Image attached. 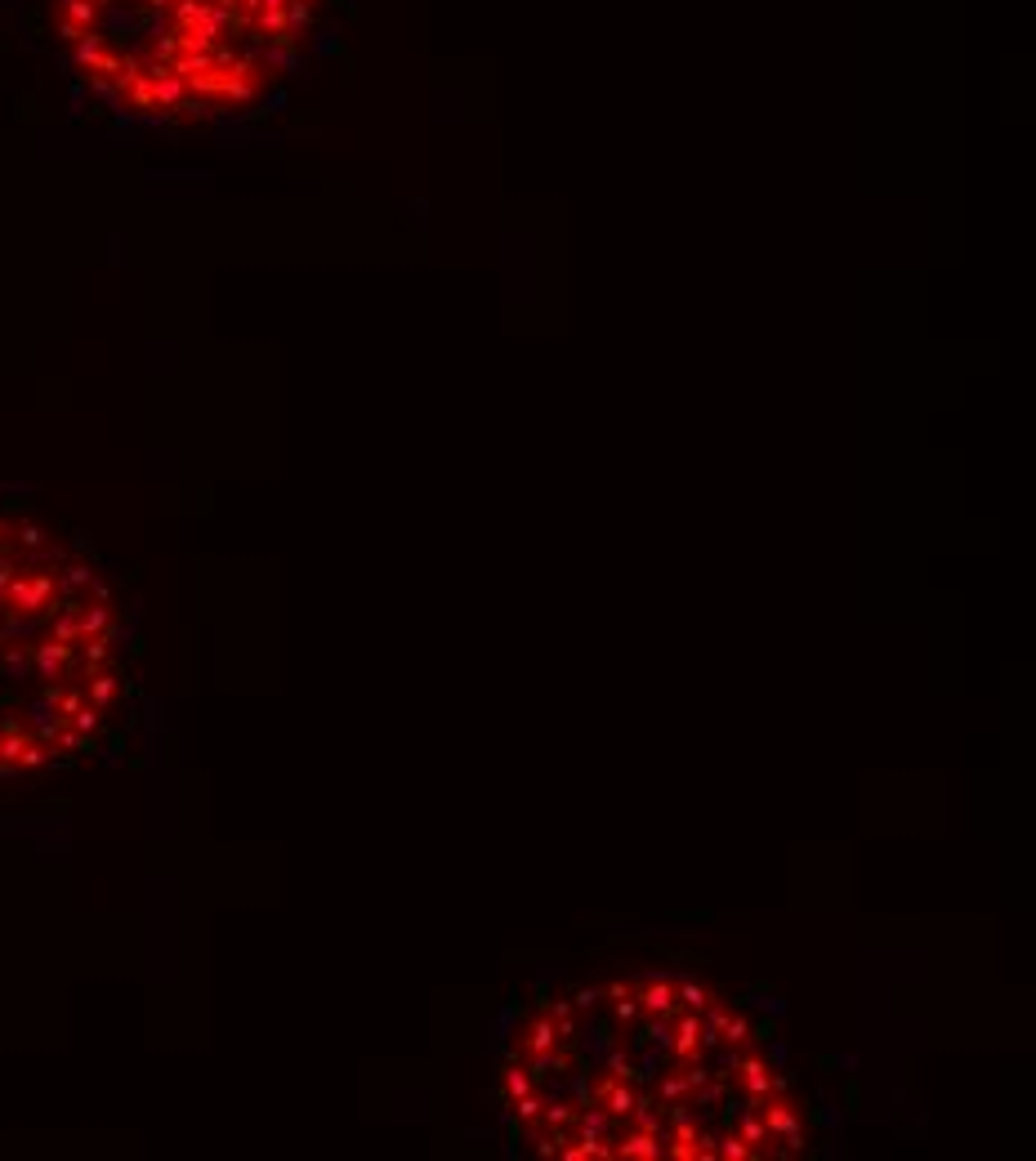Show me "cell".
Wrapping results in <instances>:
<instances>
[{
  "instance_id": "obj_3",
  "label": "cell",
  "mask_w": 1036,
  "mask_h": 1161,
  "mask_svg": "<svg viewBox=\"0 0 1036 1161\" xmlns=\"http://www.w3.org/2000/svg\"><path fill=\"white\" fill-rule=\"evenodd\" d=\"M640 1009L648 1018H670L679 1009V987L670 983V978H648V983L640 987Z\"/></svg>"
},
{
  "instance_id": "obj_4",
  "label": "cell",
  "mask_w": 1036,
  "mask_h": 1161,
  "mask_svg": "<svg viewBox=\"0 0 1036 1161\" xmlns=\"http://www.w3.org/2000/svg\"><path fill=\"white\" fill-rule=\"evenodd\" d=\"M675 987H679V1006H684V1009H698V1014L710 1006V1001H715V992H710V987H701V983H675Z\"/></svg>"
},
{
  "instance_id": "obj_2",
  "label": "cell",
  "mask_w": 1036,
  "mask_h": 1161,
  "mask_svg": "<svg viewBox=\"0 0 1036 1161\" xmlns=\"http://www.w3.org/2000/svg\"><path fill=\"white\" fill-rule=\"evenodd\" d=\"M117 639L94 563L36 514L0 505V777L94 751L126 693Z\"/></svg>"
},
{
  "instance_id": "obj_1",
  "label": "cell",
  "mask_w": 1036,
  "mask_h": 1161,
  "mask_svg": "<svg viewBox=\"0 0 1036 1161\" xmlns=\"http://www.w3.org/2000/svg\"><path fill=\"white\" fill-rule=\"evenodd\" d=\"M72 77L112 112L211 126L300 72L331 0H45Z\"/></svg>"
}]
</instances>
